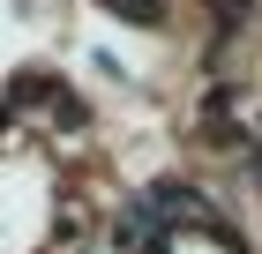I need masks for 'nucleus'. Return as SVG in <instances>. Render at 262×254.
I'll return each instance as SVG.
<instances>
[{
    "instance_id": "nucleus-1",
    "label": "nucleus",
    "mask_w": 262,
    "mask_h": 254,
    "mask_svg": "<svg viewBox=\"0 0 262 254\" xmlns=\"http://www.w3.org/2000/svg\"><path fill=\"white\" fill-rule=\"evenodd\" d=\"M105 8H127L135 22H158V15H165V0H105Z\"/></svg>"
}]
</instances>
